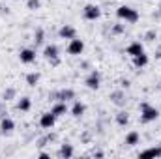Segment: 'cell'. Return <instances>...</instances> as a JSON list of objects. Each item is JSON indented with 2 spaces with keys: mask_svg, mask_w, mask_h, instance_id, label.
I'll return each mask as SVG.
<instances>
[{
  "mask_svg": "<svg viewBox=\"0 0 161 159\" xmlns=\"http://www.w3.org/2000/svg\"><path fill=\"white\" fill-rule=\"evenodd\" d=\"M116 15H118V19L125 21V23H137V21H139L137 9H133V8H129V6H120V8L116 9Z\"/></svg>",
  "mask_w": 161,
  "mask_h": 159,
  "instance_id": "6da1fadb",
  "label": "cell"
},
{
  "mask_svg": "<svg viewBox=\"0 0 161 159\" xmlns=\"http://www.w3.org/2000/svg\"><path fill=\"white\" fill-rule=\"evenodd\" d=\"M158 116H159V111L156 107H152L148 103L141 105V118H142V122H154V120H158Z\"/></svg>",
  "mask_w": 161,
  "mask_h": 159,
  "instance_id": "7a4b0ae2",
  "label": "cell"
},
{
  "mask_svg": "<svg viewBox=\"0 0 161 159\" xmlns=\"http://www.w3.org/2000/svg\"><path fill=\"white\" fill-rule=\"evenodd\" d=\"M43 54H45V58L53 64V66H56L60 60H58V47L56 45H47L45 47V51H43Z\"/></svg>",
  "mask_w": 161,
  "mask_h": 159,
  "instance_id": "3957f363",
  "label": "cell"
},
{
  "mask_svg": "<svg viewBox=\"0 0 161 159\" xmlns=\"http://www.w3.org/2000/svg\"><path fill=\"white\" fill-rule=\"evenodd\" d=\"M99 15H101V9H99L97 6L88 4V6L84 8V19H88V21H96V19H99Z\"/></svg>",
  "mask_w": 161,
  "mask_h": 159,
  "instance_id": "277c9868",
  "label": "cell"
},
{
  "mask_svg": "<svg viewBox=\"0 0 161 159\" xmlns=\"http://www.w3.org/2000/svg\"><path fill=\"white\" fill-rule=\"evenodd\" d=\"M84 51V43H82V40H77V38H73V40L69 41V45H68V52L69 54H80Z\"/></svg>",
  "mask_w": 161,
  "mask_h": 159,
  "instance_id": "5b68a950",
  "label": "cell"
},
{
  "mask_svg": "<svg viewBox=\"0 0 161 159\" xmlns=\"http://www.w3.org/2000/svg\"><path fill=\"white\" fill-rule=\"evenodd\" d=\"M19 60H21L23 64H32V62L36 60V52H34L32 49H23V51L19 52Z\"/></svg>",
  "mask_w": 161,
  "mask_h": 159,
  "instance_id": "8992f818",
  "label": "cell"
},
{
  "mask_svg": "<svg viewBox=\"0 0 161 159\" xmlns=\"http://www.w3.org/2000/svg\"><path fill=\"white\" fill-rule=\"evenodd\" d=\"M54 122H56V116L53 112H45V114H41V118H40V125L45 127V129H51L54 125Z\"/></svg>",
  "mask_w": 161,
  "mask_h": 159,
  "instance_id": "52a82bcc",
  "label": "cell"
},
{
  "mask_svg": "<svg viewBox=\"0 0 161 159\" xmlns=\"http://www.w3.org/2000/svg\"><path fill=\"white\" fill-rule=\"evenodd\" d=\"M99 73L97 71H92L88 77H86V86L90 88V90H97L99 88Z\"/></svg>",
  "mask_w": 161,
  "mask_h": 159,
  "instance_id": "ba28073f",
  "label": "cell"
},
{
  "mask_svg": "<svg viewBox=\"0 0 161 159\" xmlns=\"http://www.w3.org/2000/svg\"><path fill=\"white\" fill-rule=\"evenodd\" d=\"M125 52L133 58V56H137V54H141V52H144V47H142V43L141 41H133L127 49H125Z\"/></svg>",
  "mask_w": 161,
  "mask_h": 159,
  "instance_id": "9c48e42d",
  "label": "cell"
},
{
  "mask_svg": "<svg viewBox=\"0 0 161 159\" xmlns=\"http://www.w3.org/2000/svg\"><path fill=\"white\" fill-rule=\"evenodd\" d=\"M58 34H60V38H64V40H73V38H75V28L69 26V25H64Z\"/></svg>",
  "mask_w": 161,
  "mask_h": 159,
  "instance_id": "30bf717a",
  "label": "cell"
},
{
  "mask_svg": "<svg viewBox=\"0 0 161 159\" xmlns=\"http://www.w3.org/2000/svg\"><path fill=\"white\" fill-rule=\"evenodd\" d=\"M51 112L58 118V116H62V114H66V112H68V105H66L64 101H60V103H56V105L51 109Z\"/></svg>",
  "mask_w": 161,
  "mask_h": 159,
  "instance_id": "8fae6325",
  "label": "cell"
},
{
  "mask_svg": "<svg viewBox=\"0 0 161 159\" xmlns=\"http://www.w3.org/2000/svg\"><path fill=\"white\" fill-rule=\"evenodd\" d=\"M141 157H161V144L156 148H148L141 154Z\"/></svg>",
  "mask_w": 161,
  "mask_h": 159,
  "instance_id": "7c38bea8",
  "label": "cell"
},
{
  "mask_svg": "<svg viewBox=\"0 0 161 159\" xmlns=\"http://www.w3.org/2000/svg\"><path fill=\"white\" fill-rule=\"evenodd\" d=\"M133 64H135V68H144V66L148 64V56H146L144 52H141V54L133 56Z\"/></svg>",
  "mask_w": 161,
  "mask_h": 159,
  "instance_id": "4fadbf2b",
  "label": "cell"
},
{
  "mask_svg": "<svg viewBox=\"0 0 161 159\" xmlns=\"http://www.w3.org/2000/svg\"><path fill=\"white\" fill-rule=\"evenodd\" d=\"M84 109H86V107H84L80 101H75V103H73V107H71V114H73L75 118H80V116L84 114Z\"/></svg>",
  "mask_w": 161,
  "mask_h": 159,
  "instance_id": "5bb4252c",
  "label": "cell"
},
{
  "mask_svg": "<svg viewBox=\"0 0 161 159\" xmlns=\"http://www.w3.org/2000/svg\"><path fill=\"white\" fill-rule=\"evenodd\" d=\"M13 127H15V123H13V120L11 118H4L2 120V123H0L2 133H9V131H13Z\"/></svg>",
  "mask_w": 161,
  "mask_h": 159,
  "instance_id": "9a60e30c",
  "label": "cell"
},
{
  "mask_svg": "<svg viewBox=\"0 0 161 159\" xmlns=\"http://www.w3.org/2000/svg\"><path fill=\"white\" fill-rule=\"evenodd\" d=\"M73 96H75V94H73V90H62V92H58V94H56L58 101H64V103H66L68 99H73Z\"/></svg>",
  "mask_w": 161,
  "mask_h": 159,
  "instance_id": "2e32d148",
  "label": "cell"
},
{
  "mask_svg": "<svg viewBox=\"0 0 161 159\" xmlns=\"http://www.w3.org/2000/svg\"><path fill=\"white\" fill-rule=\"evenodd\" d=\"M137 142H139V133H137V131L127 133V137H125V144H127V146H135Z\"/></svg>",
  "mask_w": 161,
  "mask_h": 159,
  "instance_id": "e0dca14e",
  "label": "cell"
},
{
  "mask_svg": "<svg viewBox=\"0 0 161 159\" xmlns=\"http://www.w3.org/2000/svg\"><path fill=\"white\" fill-rule=\"evenodd\" d=\"M17 107H19V111H30V107H32V101H30V97H23L19 103H17Z\"/></svg>",
  "mask_w": 161,
  "mask_h": 159,
  "instance_id": "ac0fdd59",
  "label": "cell"
},
{
  "mask_svg": "<svg viewBox=\"0 0 161 159\" xmlns=\"http://www.w3.org/2000/svg\"><path fill=\"white\" fill-rule=\"evenodd\" d=\"M60 156H62V157H71V156H73V146H71V144H64V146H62V148H60Z\"/></svg>",
  "mask_w": 161,
  "mask_h": 159,
  "instance_id": "d6986e66",
  "label": "cell"
},
{
  "mask_svg": "<svg viewBox=\"0 0 161 159\" xmlns=\"http://www.w3.org/2000/svg\"><path fill=\"white\" fill-rule=\"evenodd\" d=\"M38 80H40V73H28V75H26V82H28L30 86H36Z\"/></svg>",
  "mask_w": 161,
  "mask_h": 159,
  "instance_id": "ffe728a7",
  "label": "cell"
},
{
  "mask_svg": "<svg viewBox=\"0 0 161 159\" xmlns=\"http://www.w3.org/2000/svg\"><path fill=\"white\" fill-rule=\"evenodd\" d=\"M116 122H118L120 125H127V122H129L127 112H124V111H122V112H118V114H116Z\"/></svg>",
  "mask_w": 161,
  "mask_h": 159,
  "instance_id": "44dd1931",
  "label": "cell"
},
{
  "mask_svg": "<svg viewBox=\"0 0 161 159\" xmlns=\"http://www.w3.org/2000/svg\"><path fill=\"white\" fill-rule=\"evenodd\" d=\"M40 8V0H28V9H38Z\"/></svg>",
  "mask_w": 161,
  "mask_h": 159,
  "instance_id": "7402d4cb",
  "label": "cell"
},
{
  "mask_svg": "<svg viewBox=\"0 0 161 159\" xmlns=\"http://www.w3.org/2000/svg\"><path fill=\"white\" fill-rule=\"evenodd\" d=\"M114 32H116V34H122V32H124V26H120V25L114 26Z\"/></svg>",
  "mask_w": 161,
  "mask_h": 159,
  "instance_id": "603a6c76",
  "label": "cell"
},
{
  "mask_svg": "<svg viewBox=\"0 0 161 159\" xmlns=\"http://www.w3.org/2000/svg\"><path fill=\"white\" fill-rule=\"evenodd\" d=\"M13 94H15V92H13V90H8V94H4V99H8V97H11V96H13Z\"/></svg>",
  "mask_w": 161,
  "mask_h": 159,
  "instance_id": "cb8c5ba5",
  "label": "cell"
}]
</instances>
